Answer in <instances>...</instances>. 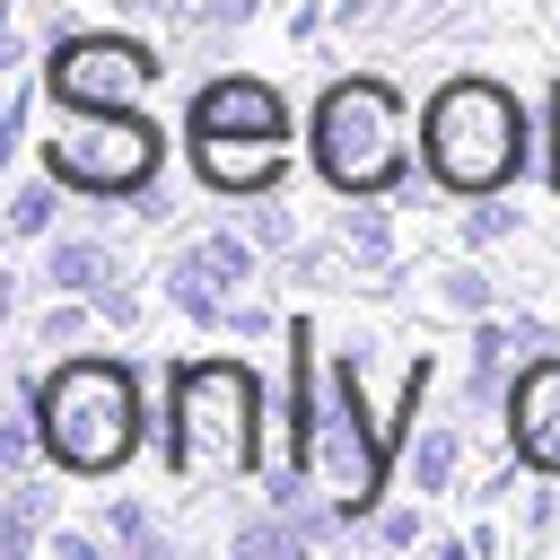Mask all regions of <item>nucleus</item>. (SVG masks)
<instances>
[{"mask_svg":"<svg viewBox=\"0 0 560 560\" xmlns=\"http://www.w3.org/2000/svg\"><path fill=\"white\" fill-rule=\"evenodd\" d=\"M542 184H551V201H560V88H551V105H542Z\"/></svg>","mask_w":560,"mask_h":560,"instance_id":"bb28decb","label":"nucleus"},{"mask_svg":"<svg viewBox=\"0 0 560 560\" xmlns=\"http://www.w3.org/2000/svg\"><path fill=\"white\" fill-rule=\"evenodd\" d=\"M551 61H560V26H551Z\"/></svg>","mask_w":560,"mask_h":560,"instance_id":"c85d7f7f","label":"nucleus"},{"mask_svg":"<svg viewBox=\"0 0 560 560\" xmlns=\"http://www.w3.org/2000/svg\"><path fill=\"white\" fill-rule=\"evenodd\" d=\"M280 332H289V315H280V306H262V298H228L219 341H280Z\"/></svg>","mask_w":560,"mask_h":560,"instance_id":"b1692460","label":"nucleus"},{"mask_svg":"<svg viewBox=\"0 0 560 560\" xmlns=\"http://www.w3.org/2000/svg\"><path fill=\"white\" fill-rule=\"evenodd\" d=\"M525 228H534V210H525L516 192H472V201H455V245H472V254H508Z\"/></svg>","mask_w":560,"mask_h":560,"instance_id":"a211bd4d","label":"nucleus"},{"mask_svg":"<svg viewBox=\"0 0 560 560\" xmlns=\"http://www.w3.org/2000/svg\"><path fill=\"white\" fill-rule=\"evenodd\" d=\"M271 385L254 359L236 350H210V359H175L166 368V472L175 481H254L271 455Z\"/></svg>","mask_w":560,"mask_h":560,"instance_id":"7ed1b4c3","label":"nucleus"},{"mask_svg":"<svg viewBox=\"0 0 560 560\" xmlns=\"http://www.w3.org/2000/svg\"><path fill=\"white\" fill-rule=\"evenodd\" d=\"M464 534H472V560H499V551H508V525H499V508H481Z\"/></svg>","mask_w":560,"mask_h":560,"instance_id":"cd10ccee","label":"nucleus"},{"mask_svg":"<svg viewBox=\"0 0 560 560\" xmlns=\"http://www.w3.org/2000/svg\"><path fill=\"white\" fill-rule=\"evenodd\" d=\"M18 332H26V350H88V341L105 332V315H96V298H61V289H44V306H35Z\"/></svg>","mask_w":560,"mask_h":560,"instance_id":"6ab92c4d","label":"nucleus"},{"mask_svg":"<svg viewBox=\"0 0 560 560\" xmlns=\"http://www.w3.org/2000/svg\"><path fill=\"white\" fill-rule=\"evenodd\" d=\"M228 551L236 560H306L315 542H306V525L298 516H280V508H236V525H228Z\"/></svg>","mask_w":560,"mask_h":560,"instance_id":"aec40b11","label":"nucleus"},{"mask_svg":"<svg viewBox=\"0 0 560 560\" xmlns=\"http://www.w3.org/2000/svg\"><path fill=\"white\" fill-rule=\"evenodd\" d=\"M96 534L114 542V560H166V551H175L158 499H140V490H105V499H96Z\"/></svg>","mask_w":560,"mask_h":560,"instance_id":"dca6fc26","label":"nucleus"},{"mask_svg":"<svg viewBox=\"0 0 560 560\" xmlns=\"http://www.w3.org/2000/svg\"><path fill=\"white\" fill-rule=\"evenodd\" d=\"M534 166V114L508 79L490 70H446L420 96V175L438 201L472 192H516Z\"/></svg>","mask_w":560,"mask_h":560,"instance_id":"f03ea898","label":"nucleus"},{"mask_svg":"<svg viewBox=\"0 0 560 560\" xmlns=\"http://www.w3.org/2000/svg\"><path fill=\"white\" fill-rule=\"evenodd\" d=\"M96 315H105V332H140V315H149V306H140V289H131V271L96 289Z\"/></svg>","mask_w":560,"mask_h":560,"instance_id":"393cba45","label":"nucleus"},{"mask_svg":"<svg viewBox=\"0 0 560 560\" xmlns=\"http://www.w3.org/2000/svg\"><path fill=\"white\" fill-rule=\"evenodd\" d=\"M26 402L61 481H114L166 438V411H149V368L131 350H52Z\"/></svg>","mask_w":560,"mask_h":560,"instance_id":"f257e3e1","label":"nucleus"},{"mask_svg":"<svg viewBox=\"0 0 560 560\" xmlns=\"http://www.w3.org/2000/svg\"><path fill=\"white\" fill-rule=\"evenodd\" d=\"M114 18H131V26H184V9L192 0H105Z\"/></svg>","mask_w":560,"mask_h":560,"instance_id":"a878e982","label":"nucleus"},{"mask_svg":"<svg viewBox=\"0 0 560 560\" xmlns=\"http://www.w3.org/2000/svg\"><path fill=\"white\" fill-rule=\"evenodd\" d=\"M534 472H560V350L525 359L508 385V429H499Z\"/></svg>","mask_w":560,"mask_h":560,"instance_id":"ddd939ff","label":"nucleus"},{"mask_svg":"<svg viewBox=\"0 0 560 560\" xmlns=\"http://www.w3.org/2000/svg\"><path fill=\"white\" fill-rule=\"evenodd\" d=\"M79 192L52 175V166H35V175H18L9 184V201H0V228H9V245H44L52 228H61V210H70Z\"/></svg>","mask_w":560,"mask_h":560,"instance_id":"f3484780","label":"nucleus"},{"mask_svg":"<svg viewBox=\"0 0 560 560\" xmlns=\"http://www.w3.org/2000/svg\"><path fill=\"white\" fill-rule=\"evenodd\" d=\"M429 534H438V525H429V499H411V490H402V499H385V508L368 516V534H359V542H376V551H429Z\"/></svg>","mask_w":560,"mask_h":560,"instance_id":"5701e85b","label":"nucleus"},{"mask_svg":"<svg viewBox=\"0 0 560 560\" xmlns=\"http://www.w3.org/2000/svg\"><path fill=\"white\" fill-rule=\"evenodd\" d=\"M306 166L332 201L350 192H402L420 175V114L385 70H341L306 105Z\"/></svg>","mask_w":560,"mask_h":560,"instance_id":"20e7f679","label":"nucleus"},{"mask_svg":"<svg viewBox=\"0 0 560 560\" xmlns=\"http://www.w3.org/2000/svg\"><path fill=\"white\" fill-rule=\"evenodd\" d=\"M52 481H61L52 464L0 481V560H35V551H44V534L61 525V490H52Z\"/></svg>","mask_w":560,"mask_h":560,"instance_id":"2eb2a0df","label":"nucleus"},{"mask_svg":"<svg viewBox=\"0 0 560 560\" xmlns=\"http://www.w3.org/2000/svg\"><path fill=\"white\" fill-rule=\"evenodd\" d=\"M262 245L245 236V219H219V228H201V236H175L166 245V262H158V298H166V315H184L192 332H210L219 341V324H228V298H245L254 280H262Z\"/></svg>","mask_w":560,"mask_h":560,"instance_id":"0eeeda50","label":"nucleus"},{"mask_svg":"<svg viewBox=\"0 0 560 560\" xmlns=\"http://www.w3.org/2000/svg\"><path fill=\"white\" fill-rule=\"evenodd\" d=\"M420 306L429 315H446V324H481V315H499L516 289H508V271L490 262V254H472V245H455V254H438V262H420Z\"/></svg>","mask_w":560,"mask_h":560,"instance_id":"9b49d317","label":"nucleus"},{"mask_svg":"<svg viewBox=\"0 0 560 560\" xmlns=\"http://www.w3.org/2000/svg\"><path fill=\"white\" fill-rule=\"evenodd\" d=\"M551 481H560V472H551Z\"/></svg>","mask_w":560,"mask_h":560,"instance_id":"c756f323","label":"nucleus"},{"mask_svg":"<svg viewBox=\"0 0 560 560\" xmlns=\"http://www.w3.org/2000/svg\"><path fill=\"white\" fill-rule=\"evenodd\" d=\"M236 219H245V236H254L271 262H289V254L306 245V210H298L289 192H254V201H236Z\"/></svg>","mask_w":560,"mask_h":560,"instance_id":"412c9836","label":"nucleus"},{"mask_svg":"<svg viewBox=\"0 0 560 560\" xmlns=\"http://www.w3.org/2000/svg\"><path fill=\"white\" fill-rule=\"evenodd\" d=\"M464 464H472V420L464 411H420L402 438V490L411 499H464Z\"/></svg>","mask_w":560,"mask_h":560,"instance_id":"f8f14e48","label":"nucleus"},{"mask_svg":"<svg viewBox=\"0 0 560 560\" xmlns=\"http://www.w3.org/2000/svg\"><path fill=\"white\" fill-rule=\"evenodd\" d=\"M131 262H122V245L105 236V228H52L44 236V262H35V280L44 289H61V298H96L105 280H122Z\"/></svg>","mask_w":560,"mask_h":560,"instance_id":"4468645a","label":"nucleus"},{"mask_svg":"<svg viewBox=\"0 0 560 560\" xmlns=\"http://www.w3.org/2000/svg\"><path fill=\"white\" fill-rule=\"evenodd\" d=\"M534 359V341H525V324L499 306V315H481V324H464V368H455V411L472 420V429H508V385H516V368Z\"/></svg>","mask_w":560,"mask_h":560,"instance_id":"1a4fd4ad","label":"nucleus"},{"mask_svg":"<svg viewBox=\"0 0 560 560\" xmlns=\"http://www.w3.org/2000/svg\"><path fill=\"white\" fill-rule=\"evenodd\" d=\"M262 9H271V0H192V9H184V35H192L201 52H228L245 26H262Z\"/></svg>","mask_w":560,"mask_h":560,"instance_id":"4be33fe9","label":"nucleus"},{"mask_svg":"<svg viewBox=\"0 0 560 560\" xmlns=\"http://www.w3.org/2000/svg\"><path fill=\"white\" fill-rule=\"evenodd\" d=\"M184 175L219 201H254V192H289L298 175V140L280 131H184Z\"/></svg>","mask_w":560,"mask_h":560,"instance_id":"6e6552de","label":"nucleus"},{"mask_svg":"<svg viewBox=\"0 0 560 560\" xmlns=\"http://www.w3.org/2000/svg\"><path fill=\"white\" fill-rule=\"evenodd\" d=\"M44 105H149V88L175 70L166 44H149L131 18L114 26H44Z\"/></svg>","mask_w":560,"mask_h":560,"instance_id":"423d86ee","label":"nucleus"},{"mask_svg":"<svg viewBox=\"0 0 560 560\" xmlns=\"http://www.w3.org/2000/svg\"><path fill=\"white\" fill-rule=\"evenodd\" d=\"M166 131L149 122V105H44L35 131V166H52L79 201L122 210L166 175Z\"/></svg>","mask_w":560,"mask_h":560,"instance_id":"39448f33","label":"nucleus"},{"mask_svg":"<svg viewBox=\"0 0 560 560\" xmlns=\"http://www.w3.org/2000/svg\"><path fill=\"white\" fill-rule=\"evenodd\" d=\"M184 131H280V140H298V114H289L280 79H262V70H210L184 96Z\"/></svg>","mask_w":560,"mask_h":560,"instance_id":"9d476101","label":"nucleus"}]
</instances>
